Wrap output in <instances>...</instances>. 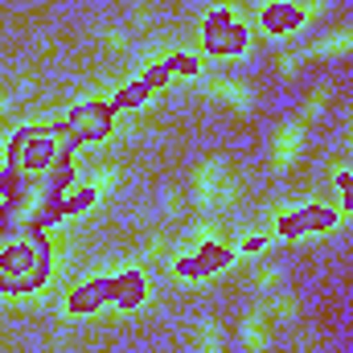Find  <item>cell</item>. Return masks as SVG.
I'll list each match as a JSON object with an SVG mask.
<instances>
[{"label": "cell", "instance_id": "cell-1", "mask_svg": "<svg viewBox=\"0 0 353 353\" xmlns=\"http://www.w3.org/2000/svg\"><path fill=\"white\" fill-rule=\"evenodd\" d=\"M70 144L62 128H25L8 140V176L12 181H70Z\"/></svg>", "mask_w": 353, "mask_h": 353}, {"label": "cell", "instance_id": "cell-2", "mask_svg": "<svg viewBox=\"0 0 353 353\" xmlns=\"http://www.w3.org/2000/svg\"><path fill=\"white\" fill-rule=\"evenodd\" d=\"M50 279V243L37 230L0 222V288L29 292Z\"/></svg>", "mask_w": 353, "mask_h": 353}, {"label": "cell", "instance_id": "cell-3", "mask_svg": "<svg viewBox=\"0 0 353 353\" xmlns=\"http://www.w3.org/2000/svg\"><path fill=\"white\" fill-rule=\"evenodd\" d=\"M62 189L66 185H54V181H12V189L0 205V222L21 226V230H37L58 210Z\"/></svg>", "mask_w": 353, "mask_h": 353}, {"label": "cell", "instance_id": "cell-4", "mask_svg": "<svg viewBox=\"0 0 353 353\" xmlns=\"http://www.w3.org/2000/svg\"><path fill=\"white\" fill-rule=\"evenodd\" d=\"M193 197L201 210H222L239 201V176L226 169V161H205L193 173Z\"/></svg>", "mask_w": 353, "mask_h": 353}, {"label": "cell", "instance_id": "cell-5", "mask_svg": "<svg viewBox=\"0 0 353 353\" xmlns=\"http://www.w3.org/2000/svg\"><path fill=\"white\" fill-rule=\"evenodd\" d=\"M304 152V123L288 119L275 136H271V169H292Z\"/></svg>", "mask_w": 353, "mask_h": 353}, {"label": "cell", "instance_id": "cell-6", "mask_svg": "<svg viewBox=\"0 0 353 353\" xmlns=\"http://www.w3.org/2000/svg\"><path fill=\"white\" fill-rule=\"evenodd\" d=\"M66 132L79 136V140H99V136H107V132H111V107H99V103L79 107V111L70 115V128H66Z\"/></svg>", "mask_w": 353, "mask_h": 353}, {"label": "cell", "instance_id": "cell-7", "mask_svg": "<svg viewBox=\"0 0 353 353\" xmlns=\"http://www.w3.org/2000/svg\"><path fill=\"white\" fill-rule=\"evenodd\" d=\"M201 90L214 94V99H222V103H230L243 115L255 107V90L247 87V83H239V79H201Z\"/></svg>", "mask_w": 353, "mask_h": 353}, {"label": "cell", "instance_id": "cell-8", "mask_svg": "<svg viewBox=\"0 0 353 353\" xmlns=\"http://www.w3.org/2000/svg\"><path fill=\"white\" fill-rule=\"evenodd\" d=\"M239 345L247 353H267L271 350V321H267L263 308H255V312H247L243 321H239Z\"/></svg>", "mask_w": 353, "mask_h": 353}, {"label": "cell", "instance_id": "cell-9", "mask_svg": "<svg viewBox=\"0 0 353 353\" xmlns=\"http://www.w3.org/2000/svg\"><path fill=\"white\" fill-rule=\"evenodd\" d=\"M341 58V54H353V25L345 29H333V33H325L321 41H312L308 50H304V58Z\"/></svg>", "mask_w": 353, "mask_h": 353}, {"label": "cell", "instance_id": "cell-10", "mask_svg": "<svg viewBox=\"0 0 353 353\" xmlns=\"http://www.w3.org/2000/svg\"><path fill=\"white\" fill-rule=\"evenodd\" d=\"M263 312H267V321H275V325H296L300 321V304L288 292H271L263 300Z\"/></svg>", "mask_w": 353, "mask_h": 353}, {"label": "cell", "instance_id": "cell-11", "mask_svg": "<svg viewBox=\"0 0 353 353\" xmlns=\"http://www.w3.org/2000/svg\"><path fill=\"white\" fill-rule=\"evenodd\" d=\"M189 243H193L197 251H214V247H222V226H218L214 218H201V222L189 226Z\"/></svg>", "mask_w": 353, "mask_h": 353}, {"label": "cell", "instance_id": "cell-12", "mask_svg": "<svg viewBox=\"0 0 353 353\" xmlns=\"http://www.w3.org/2000/svg\"><path fill=\"white\" fill-rule=\"evenodd\" d=\"M193 353H226V341H222L218 321H201V325H197V333H193Z\"/></svg>", "mask_w": 353, "mask_h": 353}, {"label": "cell", "instance_id": "cell-13", "mask_svg": "<svg viewBox=\"0 0 353 353\" xmlns=\"http://www.w3.org/2000/svg\"><path fill=\"white\" fill-rule=\"evenodd\" d=\"M325 12H329V0H300V4H296L300 25H312V21H321Z\"/></svg>", "mask_w": 353, "mask_h": 353}, {"label": "cell", "instance_id": "cell-14", "mask_svg": "<svg viewBox=\"0 0 353 353\" xmlns=\"http://www.w3.org/2000/svg\"><path fill=\"white\" fill-rule=\"evenodd\" d=\"M292 353H321V333L316 329H300L292 337Z\"/></svg>", "mask_w": 353, "mask_h": 353}, {"label": "cell", "instance_id": "cell-15", "mask_svg": "<svg viewBox=\"0 0 353 353\" xmlns=\"http://www.w3.org/2000/svg\"><path fill=\"white\" fill-rule=\"evenodd\" d=\"M279 283H283L279 267H259V271H255V288L267 292V296H271V292H279Z\"/></svg>", "mask_w": 353, "mask_h": 353}, {"label": "cell", "instance_id": "cell-16", "mask_svg": "<svg viewBox=\"0 0 353 353\" xmlns=\"http://www.w3.org/2000/svg\"><path fill=\"white\" fill-rule=\"evenodd\" d=\"M325 103H329V87H316L308 99H304V119H316V115H325Z\"/></svg>", "mask_w": 353, "mask_h": 353}, {"label": "cell", "instance_id": "cell-17", "mask_svg": "<svg viewBox=\"0 0 353 353\" xmlns=\"http://www.w3.org/2000/svg\"><path fill=\"white\" fill-rule=\"evenodd\" d=\"M300 62H304V50H283L275 66H279V74H283V79H292V74L300 70Z\"/></svg>", "mask_w": 353, "mask_h": 353}, {"label": "cell", "instance_id": "cell-18", "mask_svg": "<svg viewBox=\"0 0 353 353\" xmlns=\"http://www.w3.org/2000/svg\"><path fill=\"white\" fill-rule=\"evenodd\" d=\"M144 255H148V259H173V243H169V239H152V243L144 247Z\"/></svg>", "mask_w": 353, "mask_h": 353}, {"label": "cell", "instance_id": "cell-19", "mask_svg": "<svg viewBox=\"0 0 353 353\" xmlns=\"http://www.w3.org/2000/svg\"><path fill=\"white\" fill-rule=\"evenodd\" d=\"M103 46H107V50H123V46H128V33L111 25V29H103Z\"/></svg>", "mask_w": 353, "mask_h": 353}, {"label": "cell", "instance_id": "cell-20", "mask_svg": "<svg viewBox=\"0 0 353 353\" xmlns=\"http://www.w3.org/2000/svg\"><path fill=\"white\" fill-rule=\"evenodd\" d=\"M107 185H115V169H103V173H94V181H90V189H107Z\"/></svg>", "mask_w": 353, "mask_h": 353}, {"label": "cell", "instance_id": "cell-21", "mask_svg": "<svg viewBox=\"0 0 353 353\" xmlns=\"http://www.w3.org/2000/svg\"><path fill=\"white\" fill-rule=\"evenodd\" d=\"M0 111H4V94H0Z\"/></svg>", "mask_w": 353, "mask_h": 353}, {"label": "cell", "instance_id": "cell-22", "mask_svg": "<svg viewBox=\"0 0 353 353\" xmlns=\"http://www.w3.org/2000/svg\"><path fill=\"white\" fill-rule=\"evenodd\" d=\"M350 144H353V128H350Z\"/></svg>", "mask_w": 353, "mask_h": 353}]
</instances>
